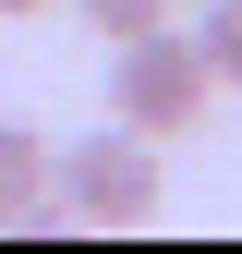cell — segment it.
Returning a JSON list of instances; mask_svg holds the SVG:
<instances>
[{"label": "cell", "instance_id": "1", "mask_svg": "<svg viewBox=\"0 0 242 254\" xmlns=\"http://www.w3.org/2000/svg\"><path fill=\"white\" fill-rule=\"evenodd\" d=\"M109 121L121 133H145V145H170V133H194L206 97H218V73H206V49L182 37V24H145V37H109Z\"/></svg>", "mask_w": 242, "mask_h": 254}, {"label": "cell", "instance_id": "2", "mask_svg": "<svg viewBox=\"0 0 242 254\" xmlns=\"http://www.w3.org/2000/svg\"><path fill=\"white\" fill-rule=\"evenodd\" d=\"M49 218H97V230L158 218V145L121 121H97L85 145H49Z\"/></svg>", "mask_w": 242, "mask_h": 254}, {"label": "cell", "instance_id": "3", "mask_svg": "<svg viewBox=\"0 0 242 254\" xmlns=\"http://www.w3.org/2000/svg\"><path fill=\"white\" fill-rule=\"evenodd\" d=\"M49 218V133L37 121H0V230Z\"/></svg>", "mask_w": 242, "mask_h": 254}, {"label": "cell", "instance_id": "4", "mask_svg": "<svg viewBox=\"0 0 242 254\" xmlns=\"http://www.w3.org/2000/svg\"><path fill=\"white\" fill-rule=\"evenodd\" d=\"M194 49H206V73H218V85H242V0H206Z\"/></svg>", "mask_w": 242, "mask_h": 254}, {"label": "cell", "instance_id": "5", "mask_svg": "<svg viewBox=\"0 0 242 254\" xmlns=\"http://www.w3.org/2000/svg\"><path fill=\"white\" fill-rule=\"evenodd\" d=\"M85 24L97 37H145V24H170V0H85Z\"/></svg>", "mask_w": 242, "mask_h": 254}, {"label": "cell", "instance_id": "6", "mask_svg": "<svg viewBox=\"0 0 242 254\" xmlns=\"http://www.w3.org/2000/svg\"><path fill=\"white\" fill-rule=\"evenodd\" d=\"M0 12H12V24H24V12H49V0H0Z\"/></svg>", "mask_w": 242, "mask_h": 254}]
</instances>
